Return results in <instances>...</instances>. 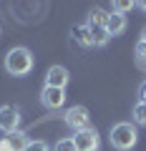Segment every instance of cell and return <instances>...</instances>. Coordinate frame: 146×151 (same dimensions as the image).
<instances>
[{"instance_id":"cell-1","label":"cell","mask_w":146,"mask_h":151,"mask_svg":"<svg viewBox=\"0 0 146 151\" xmlns=\"http://www.w3.org/2000/svg\"><path fill=\"white\" fill-rule=\"evenodd\" d=\"M33 65H35V58L25 45H15V48H10L5 53V70L10 76H15V78L28 76L33 70Z\"/></svg>"},{"instance_id":"cell-2","label":"cell","mask_w":146,"mask_h":151,"mask_svg":"<svg viewBox=\"0 0 146 151\" xmlns=\"http://www.w3.org/2000/svg\"><path fill=\"white\" fill-rule=\"evenodd\" d=\"M108 141L116 151H131L139 141V131H136V124L131 121H119V124L111 126V134H108Z\"/></svg>"},{"instance_id":"cell-3","label":"cell","mask_w":146,"mask_h":151,"mask_svg":"<svg viewBox=\"0 0 146 151\" xmlns=\"http://www.w3.org/2000/svg\"><path fill=\"white\" fill-rule=\"evenodd\" d=\"M70 139L76 144V151H98L101 149V136H98V131L93 126H88L83 131H76Z\"/></svg>"},{"instance_id":"cell-4","label":"cell","mask_w":146,"mask_h":151,"mask_svg":"<svg viewBox=\"0 0 146 151\" xmlns=\"http://www.w3.org/2000/svg\"><path fill=\"white\" fill-rule=\"evenodd\" d=\"M63 121H65L68 129H73V134L91 126V116H88V108L86 106H70L68 111L63 113Z\"/></svg>"},{"instance_id":"cell-5","label":"cell","mask_w":146,"mask_h":151,"mask_svg":"<svg viewBox=\"0 0 146 151\" xmlns=\"http://www.w3.org/2000/svg\"><path fill=\"white\" fill-rule=\"evenodd\" d=\"M20 108L18 106H0V131L3 134H13L20 129Z\"/></svg>"},{"instance_id":"cell-6","label":"cell","mask_w":146,"mask_h":151,"mask_svg":"<svg viewBox=\"0 0 146 151\" xmlns=\"http://www.w3.org/2000/svg\"><path fill=\"white\" fill-rule=\"evenodd\" d=\"M40 103H43L48 111H58V108H63V103H65V88L43 86V91H40Z\"/></svg>"},{"instance_id":"cell-7","label":"cell","mask_w":146,"mask_h":151,"mask_svg":"<svg viewBox=\"0 0 146 151\" xmlns=\"http://www.w3.org/2000/svg\"><path fill=\"white\" fill-rule=\"evenodd\" d=\"M70 81V73L65 65H50L48 73H45V86L50 88H65Z\"/></svg>"},{"instance_id":"cell-8","label":"cell","mask_w":146,"mask_h":151,"mask_svg":"<svg viewBox=\"0 0 146 151\" xmlns=\"http://www.w3.org/2000/svg\"><path fill=\"white\" fill-rule=\"evenodd\" d=\"M129 28V20H126V15H119V13H108V20H106V30L108 35H121V33Z\"/></svg>"},{"instance_id":"cell-9","label":"cell","mask_w":146,"mask_h":151,"mask_svg":"<svg viewBox=\"0 0 146 151\" xmlns=\"http://www.w3.org/2000/svg\"><path fill=\"white\" fill-rule=\"evenodd\" d=\"M5 139H8V146H10V151H25L28 141H30V139H28V134H25V131H20V129L13 131V134H8Z\"/></svg>"},{"instance_id":"cell-10","label":"cell","mask_w":146,"mask_h":151,"mask_svg":"<svg viewBox=\"0 0 146 151\" xmlns=\"http://www.w3.org/2000/svg\"><path fill=\"white\" fill-rule=\"evenodd\" d=\"M70 35H73V40H76L78 45H83V48H93V43H91V28H88V23H86V25H76Z\"/></svg>"},{"instance_id":"cell-11","label":"cell","mask_w":146,"mask_h":151,"mask_svg":"<svg viewBox=\"0 0 146 151\" xmlns=\"http://www.w3.org/2000/svg\"><path fill=\"white\" fill-rule=\"evenodd\" d=\"M106 20H108V13L103 8H93L88 13V25L91 28H106Z\"/></svg>"},{"instance_id":"cell-12","label":"cell","mask_w":146,"mask_h":151,"mask_svg":"<svg viewBox=\"0 0 146 151\" xmlns=\"http://www.w3.org/2000/svg\"><path fill=\"white\" fill-rule=\"evenodd\" d=\"M88 28H91V25H88ZM108 40H111V35H108L106 28H91V43H93V48H103Z\"/></svg>"},{"instance_id":"cell-13","label":"cell","mask_w":146,"mask_h":151,"mask_svg":"<svg viewBox=\"0 0 146 151\" xmlns=\"http://www.w3.org/2000/svg\"><path fill=\"white\" fill-rule=\"evenodd\" d=\"M134 8H136V3H131V0H116V3H111V13H119V15H126Z\"/></svg>"},{"instance_id":"cell-14","label":"cell","mask_w":146,"mask_h":151,"mask_svg":"<svg viewBox=\"0 0 146 151\" xmlns=\"http://www.w3.org/2000/svg\"><path fill=\"white\" fill-rule=\"evenodd\" d=\"M134 124L146 126V101H139L134 106Z\"/></svg>"},{"instance_id":"cell-15","label":"cell","mask_w":146,"mask_h":151,"mask_svg":"<svg viewBox=\"0 0 146 151\" xmlns=\"http://www.w3.org/2000/svg\"><path fill=\"white\" fill-rule=\"evenodd\" d=\"M53 151H76V144L73 139H58L53 144Z\"/></svg>"},{"instance_id":"cell-16","label":"cell","mask_w":146,"mask_h":151,"mask_svg":"<svg viewBox=\"0 0 146 151\" xmlns=\"http://www.w3.org/2000/svg\"><path fill=\"white\" fill-rule=\"evenodd\" d=\"M25 151H50V146L45 144V141H28V146H25Z\"/></svg>"},{"instance_id":"cell-17","label":"cell","mask_w":146,"mask_h":151,"mask_svg":"<svg viewBox=\"0 0 146 151\" xmlns=\"http://www.w3.org/2000/svg\"><path fill=\"white\" fill-rule=\"evenodd\" d=\"M136 55L146 60V43H141V40H139V43H136Z\"/></svg>"},{"instance_id":"cell-18","label":"cell","mask_w":146,"mask_h":151,"mask_svg":"<svg viewBox=\"0 0 146 151\" xmlns=\"http://www.w3.org/2000/svg\"><path fill=\"white\" fill-rule=\"evenodd\" d=\"M0 151H10V146H8V139H5V136L0 139Z\"/></svg>"},{"instance_id":"cell-19","label":"cell","mask_w":146,"mask_h":151,"mask_svg":"<svg viewBox=\"0 0 146 151\" xmlns=\"http://www.w3.org/2000/svg\"><path fill=\"white\" fill-rule=\"evenodd\" d=\"M141 43H146V28L141 30Z\"/></svg>"},{"instance_id":"cell-20","label":"cell","mask_w":146,"mask_h":151,"mask_svg":"<svg viewBox=\"0 0 146 151\" xmlns=\"http://www.w3.org/2000/svg\"><path fill=\"white\" fill-rule=\"evenodd\" d=\"M136 8H141V10L146 13V3H136Z\"/></svg>"},{"instance_id":"cell-21","label":"cell","mask_w":146,"mask_h":151,"mask_svg":"<svg viewBox=\"0 0 146 151\" xmlns=\"http://www.w3.org/2000/svg\"><path fill=\"white\" fill-rule=\"evenodd\" d=\"M141 101H146V86L141 88Z\"/></svg>"}]
</instances>
